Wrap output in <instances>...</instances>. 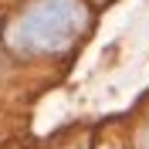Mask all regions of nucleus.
<instances>
[{"label": "nucleus", "instance_id": "1", "mask_svg": "<svg viewBox=\"0 0 149 149\" xmlns=\"http://www.w3.org/2000/svg\"><path fill=\"white\" fill-rule=\"evenodd\" d=\"M88 7L81 0H34L7 27V44L20 54H54L81 37Z\"/></svg>", "mask_w": 149, "mask_h": 149}]
</instances>
